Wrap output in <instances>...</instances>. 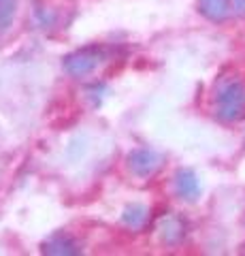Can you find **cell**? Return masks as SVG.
Masks as SVG:
<instances>
[{
    "instance_id": "obj_9",
    "label": "cell",
    "mask_w": 245,
    "mask_h": 256,
    "mask_svg": "<svg viewBox=\"0 0 245 256\" xmlns=\"http://www.w3.org/2000/svg\"><path fill=\"white\" fill-rule=\"evenodd\" d=\"M15 13V0H0V28H6Z\"/></svg>"
},
{
    "instance_id": "obj_1",
    "label": "cell",
    "mask_w": 245,
    "mask_h": 256,
    "mask_svg": "<svg viewBox=\"0 0 245 256\" xmlns=\"http://www.w3.org/2000/svg\"><path fill=\"white\" fill-rule=\"evenodd\" d=\"M213 111L222 122H237L245 116V79L228 77L218 86Z\"/></svg>"
},
{
    "instance_id": "obj_7",
    "label": "cell",
    "mask_w": 245,
    "mask_h": 256,
    "mask_svg": "<svg viewBox=\"0 0 245 256\" xmlns=\"http://www.w3.org/2000/svg\"><path fill=\"white\" fill-rule=\"evenodd\" d=\"M147 214L149 210L145 205H139V203H134V205H128L124 210V216H122V220L126 226H130V228H141L143 224L147 222Z\"/></svg>"
},
{
    "instance_id": "obj_5",
    "label": "cell",
    "mask_w": 245,
    "mask_h": 256,
    "mask_svg": "<svg viewBox=\"0 0 245 256\" xmlns=\"http://www.w3.org/2000/svg\"><path fill=\"white\" fill-rule=\"evenodd\" d=\"M199 6L205 18H209L213 22H222L233 13L231 0H201Z\"/></svg>"
},
{
    "instance_id": "obj_8",
    "label": "cell",
    "mask_w": 245,
    "mask_h": 256,
    "mask_svg": "<svg viewBox=\"0 0 245 256\" xmlns=\"http://www.w3.org/2000/svg\"><path fill=\"white\" fill-rule=\"evenodd\" d=\"M45 252H49V254H75L77 250H75V244L70 242L68 237L58 235L45 244Z\"/></svg>"
},
{
    "instance_id": "obj_6",
    "label": "cell",
    "mask_w": 245,
    "mask_h": 256,
    "mask_svg": "<svg viewBox=\"0 0 245 256\" xmlns=\"http://www.w3.org/2000/svg\"><path fill=\"white\" fill-rule=\"evenodd\" d=\"M160 233L167 244H177L186 233V224L181 218H177V216H169V218H164V222H162Z\"/></svg>"
},
{
    "instance_id": "obj_2",
    "label": "cell",
    "mask_w": 245,
    "mask_h": 256,
    "mask_svg": "<svg viewBox=\"0 0 245 256\" xmlns=\"http://www.w3.org/2000/svg\"><path fill=\"white\" fill-rule=\"evenodd\" d=\"M107 58V52L105 47H98V45H90V47H83V50H77L73 54H68L64 58V70L73 77H85V75H92L102 62Z\"/></svg>"
},
{
    "instance_id": "obj_10",
    "label": "cell",
    "mask_w": 245,
    "mask_h": 256,
    "mask_svg": "<svg viewBox=\"0 0 245 256\" xmlns=\"http://www.w3.org/2000/svg\"><path fill=\"white\" fill-rule=\"evenodd\" d=\"M231 9L237 15H245V0H231Z\"/></svg>"
},
{
    "instance_id": "obj_3",
    "label": "cell",
    "mask_w": 245,
    "mask_h": 256,
    "mask_svg": "<svg viewBox=\"0 0 245 256\" xmlns=\"http://www.w3.org/2000/svg\"><path fill=\"white\" fill-rule=\"evenodd\" d=\"M128 166L134 175H139V178H149V175H154L162 166V156L154 150H147V148L134 150L128 156Z\"/></svg>"
},
{
    "instance_id": "obj_4",
    "label": "cell",
    "mask_w": 245,
    "mask_h": 256,
    "mask_svg": "<svg viewBox=\"0 0 245 256\" xmlns=\"http://www.w3.org/2000/svg\"><path fill=\"white\" fill-rule=\"evenodd\" d=\"M175 192L184 201H196L201 196V182L194 171L181 169L175 175Z\"/></svg>"
}]
</instances>
